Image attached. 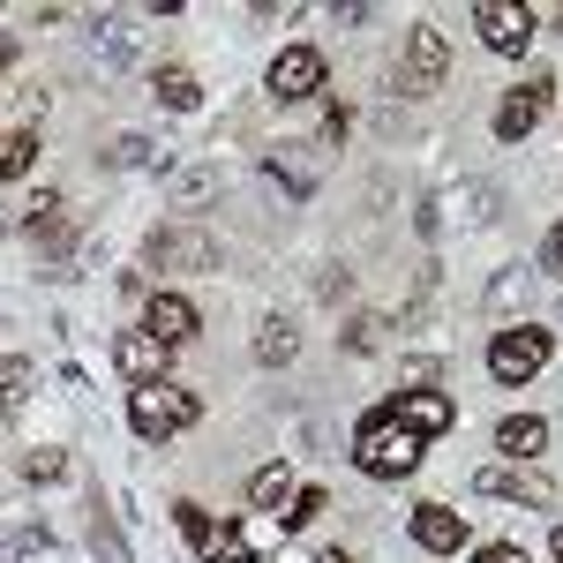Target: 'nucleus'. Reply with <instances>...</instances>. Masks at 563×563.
<instances>
[{
    "mask_svg": "<svg viewBox=\"0 0 563 563\" xmlns=\"http://www.w3.org/2000/svg\"><path fill=\"white\" fill-rule=\"evenodd\" d=\"M421 459H429V435H413L390 406H368V413H361V429H353V466L368 481H406Z\"/></svg>",
    "mask_w": 563,
    "mask_h": 563,
    "instance_id": "1",
    "label": "nucleus"
},
{
    "mask_svg": "<svg viewBox=\"0 0 563 563\" xmlns=\"http://www.w3.org/2000/svg\"><path fill=\"white\" fill-rule=\"evenodd\" d=\"M203 421V398L188 384H143L129 390V429L143 435V443H174L180 429H196Z\"/></svg>",
    "mask_w": 563,
    "mask_h": 563,
    "instance_id": "2",
    "label": "nucleus"
},
{
    "mask_svg": "<svg viewBox=\"0 0 563 563\" xmlns=\"http://www.w3.org/2000/svg\"><path fill=\"white\" fill-rule=\"evenodd\" d=\"M549 353H556V339H549L541 323H511V331L488 339V376H496V384H533V376L549 368Z\"/></svg>",
    "mask_w": 563,
    "mask_h": 563,
    "instance_id": "3",
    "label": "nucleus"
},
{
    "mask_svg": "<svg viewBox=\"0 0 563 563\" xmlns=\"http://www.w3.org/2000/svg\"><path fill=\"white\" fill-rule=\"evenodd\" d=\"M174 526L188 533V549H196L203 563H256V541H249L233 519H203L196 504H174Z\"/></svg>",
    "mask_w": 563,
    "mask_h": 563,
    "instance_id": "4",
    "label": "nucleus"
},
{
    "mask_svg": "<svg viewBox=\"0 0 563 563\" xmlns=\"http://www.w3.org/2000/svg\"><path fill=\"white\" fill-rule=\"evenodd\" d=\"M451 76V45H443V31L435 23H413L406 31V53H398V84L406 90H435Z\"/></svg>",
    "mask_w": 563,
    "mask_h": 563,
    "instance_id": "5",
    "label": "nucleus"
},
{
    "mask_svg": "<svg viewBox=\"0 0 563 563\" xmlns=\"http://www.w3.org/2000/svg\"><path fill=\"white\" fill-rule=\"evenodd\" d=\"M556 106V84L549 76H526V84L504 90V106H496V143H526L533 135V121Z\"/></svg>",
    "mask_w": 563,
    "mask_h": 563,
    "instance_id": "6",
    "label": "nucleus"
},
{
    "mask_svg": "<svg viewBox=\"0 0 563 563\" xmlns=\"http://www.w3.org/2000/svg\"><path fill=\"white\" fill-rule=\"evenodd\" d=\"M474 23H481V45L504 53V60H519L526 45H533V8H519V0H481Z\"/></svg>",
    "mask_w": 563,
    "mask_h": 563,
    "instance_id": "7",
    "label": "nucleus"
},
{
    "mask_svg": "<svg viewBox=\"0 0 563 563\" xmlns=\"http://www.w3.org/2000/svg\"><path fill=\"white\" fill-rule=\"evenodd\" d=\"M316 90H323V53H316V45H286V53L271 60V98H278V106H301Z\"/></svg>",
    "mask_w": 563,
    "mask_h": 563,
    "instance_id": "8",
    "label": "nucleus"
},
{
    "mask_svg": "<svg viewBox=\"0 0 563 563\" xmlns=\"http://www.w3.org/2000/svg\"><path fill=\"white\" fill-rule=\"evenodd\" d=\"M113 361H121V376H129L135 390H143V384H174V376H166L174 346H158L151 331H121V339H113Z\"/></svg>",
    "mask_w": 563,
    "mask_h": 563,
    "instance_id": "9",
    "label": "nucleus"
},
{
    "mask_svg": "<svg viewBox=\"0 0 563 563\" xmlns=\"http://www.w3.org/2000/svg\"><path fill=\"white\" fill-rule=\"evenodd\" d=\"M384 406L413 435H429V443H435V435H451V421H459V406H451L443 390H398V398H384Z\"/></svg>",
    "mask_w": 563,
    "mask_h": 563,
    "instance_id": "10",
    "label": "nucleus"
},
{
    "mask_svg": "<svg viewBox=\"0 0 563 563\" xmlns=\"http://www.w3.org/2000/svg\"><path fill=\"white\" fill-rule=\"evenodd\" d=\"M474 488H481V496H504V504H533V511L556 504V481H549V474H519V466H481Z\"/></svg>",
    "mask_w": 563,
    "mask_h": 563,
    "instance_id": "11",
    "label": "nucleus"
},
{
    "mask_svg": "<svg viewBox=\"0 0 563 563\" xmlns=\"http://www.w3.org/2000/svg\"><path fill=\"white\" fill-rule=\"evenodd\" d=\"M143 331H151L158 346H180V339H196V308L180 301V294H151V308H143Z\"/></svg>",
    "mask_w": 563,
    "mask_h": 563,
    "instance_id": "12",
    "label": "nucleus"
},
{
    "mask_svg": "<svg viewBox=\"0 0 563 563\" xmlns=\"http://www.w3.org/2000/svg\"><path fill=\"white\" fill-rule=\"evenodd\" d=\"M413 541H421L429 556H451V549L466 541V519H459V511H443V504H421V511H413Z\"/></svg>",
    "mask_w": 563,
    "mask_h": 563,
    "instance_id": "13",
    "label": "nucleus"
},
{
    "mask_svg": "<svg viewBox=\"0 0 563 563\" xmlns=\"http://www.w3.org/2000/svg\"><path fill=\"white\" fill-rule=\"evenodd\" d=\"M496 443H504V459H541V451H549V421H541V413H511V421L496 429Z\"/></svg>",
    "mask_w": 563,
    "mask_h": 563,
    "instance_id": "14",
    "label": "nucleus"
},
{
    "mask_svg": "<svg viewBox=\"0 0 563 563\" xmlns=\"http://www.w3.org/2000/svg\"><path fill=\"white\" fill-rule=\"evenodd\" d=\"M151 90H158V106H166V113H196V106H203V84H196L188 68H158Z\"/></svg>",
    "mask_w": 563,
    "mask_h": 563,
    "instance_id": "15",
    "label": "nucleus"
},
{
    "mask_svg": "<svg viewBox=\"0 0 563 563\" xmlns=\"http://www.w3.org/2000/svg\"><path fill=\"white\" fill-rule=\"evenodd\" d=\"M294 353H301V331H294L286 316H271V323L256 331V361H271V368H286Z\"/></svg>",
    "mask_w": 563,
    "mask_h": 563,
    "instance_id": "16",
    "label": "nucleus"
},
{
    "mask_svg": "<svg viewBox=\"0 0 563 563\" xmlns=\"http://www.w3.org/2000/svg\"><path fill=\"white\" fill-rule=\"evenodd\" d=\"M323 504H331V488H294V504L278 511V526H286V533H308V526L323 519Z\"/></svg>",
    "mask_w": 563,
    "mask_h": 563,
    "instance_id": "17",
    "label": "nucleus"
},
{
    "mask_svg": "<svg viewBox=\"0 0 563 563\" xmlns=\"http://www.w3.org/2000/svg\"><path fill=\"white\" fill-rule=\"evenodd\" d=\"M286 488H294V474H286L278 459H271V466H256V474H249V504H256V511H271V504H278Z\"/></svg>",
    "mask_w": 563,
    "mask_h": 563,
    "instance_id": "18",
    "label": "nucleus"
},
{
    "mask_svg": "<svg viewBox=\"0 0 563 563\" xmlns=\"http://www.w3.org/2000/svg\"><path fill=\"white\" fill-rule=\"evenodd\" d=\"M31 158H38V135H31V129H8V151H0V174H8V180H23V174H31Z\"/></svg>",
    "mask_w": 563,
    "mask_h": 563,
    "instance_id": "19",
    "label": "nucleus"
},
{
    "mask_svg": "<svg viewBox=\"0 0 563 563\" xmlns=\"http://www.w3.org/2000/svg\"><path fill=\"white\" fill-rule=\"evenodd\" d=\"M60 466H68L60 451H31V466H23V474H31V481H60Z\"/></svg>",
    "mask_w": 563,
    "mask_h": 563,
    "instance_id": "20",
    "label": "nucleus"
},
{
    "mask_svg": "<svg viewBox=\"0 0 563 563\" xmlns=\"http://www.w3.org/2000/svg\"><path fill=\"white\" fill-rule=\"evenodd\" d=\"M60 211V196H53V188H45V196H31V203H23V225H45V218Z\"/></svg>",
    "mask_w": 563,
    "mask_h": 563,
    "instance_id": "21",
    "label": "nucleus"
},
{
    "mask_svg": "<svg viewBox=\"0 0 563 563\" xmlns=\"http://www.w3.org/2000/svg\"><path fill=\"white\" fill-rule=\"evenodd\" d=\"M474 563H526V556H519V549H511V541H488V549H481Z\"/></svg>",
    "mask_w": 563,
    "mask_h": 563,
    "instance_id": "22",
    "label": "nucleus"
},
{
    "mask_svg": "<svg viewBox=\"0 0 563 563\" xmlns=\"http://www.w3.org/2000/svg\"><path fill=\"white\" fill-rule=\"evenodd\" d=\"M549 271H563V218L549 225Z\"/></svg>",
    "mask_w": 563,
    "mask_h": 563,
    "instance_id": "23",
    "label": "nucleus"
},
{
    "mask_svg": "<svg viewBox=\"0 0 563 563\" xmlns=\"http://www.w3.org/2000/svg\"><path fill=\"white\" fill-rule=\"evenodd\" d=\"M316 563H353V556H346V549H323V556H316Z\"/></svg>",
    "mask_w": 563,
    "mask_h": 563,
    "instance_id": "24",
    "label": "nucleus"
},
{
    "mask_svg": "<svg viewBox=\"0 0 563 563\" xmlns=\"http://www.w3.org/2000/svg\"><path fill=\"white\" fill-rule=\"evenodd\" d=\"M549 556H556V563H563V526H556V533H549Z\"/></svg>",
    "mask_w": 563,
    "mask_h": 563,
    "instance_id": "25",
    "label": "nucleus"
}]
</instances>
